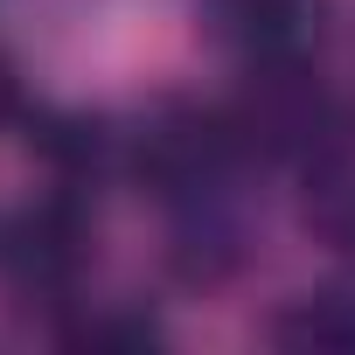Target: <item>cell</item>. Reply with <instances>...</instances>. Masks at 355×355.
Segmentation results:
<instances>
[{"label":"cell","instance_id":"cell-1","mask_svg":"<svg viewBox=\"0 0 355 355\" xmlns=\"http://www.w3.org/2000/svg\"><path fill=\"white\" fill-rule=\"evenodd\" d=\"M91 265V223L70 196L28 202L0 223V286L15 300H70Z\"/></svg>","mask_w":355,"mask_h":355},{"label":"cell","instance_id":"cell-2","mask_svg":"<svg viewBox=\"0 0 355 355\" xmlns=\"http://www.w3.org/2000/svg\"><path fill=\"white\" fill-rule=\"evenodd\" d=\"M230 125H237V146H244V153L313 160V153H320L327 105H320L313 77L300 70V56H258V77H251L244 105L230 112Z\"/></svg>","mask_w":355,"mask_h":355},{"label":"cell","instance_id":"cell-3","mask_svg":"<svg viewBox=\"0 0 355 355\" xmlns=\"http://www.w3.org/2000/svg\"><path fill=\"white\" fill-rule=\"evenodd\" d=\"M237 153H244V146H237L230 112L174 105V112H160V119L146 125V139H139V182L160 189V196H196V189L216 182Z\"/></svg>","mask_w":355,"mask_h":355},{"label":"cell","instance_id":"cell-4","mask_svg":"<svg viewBox=\"0 0 355 355\" xmlns=\"http://www.w3.org/2000/svg\"><path fill=\"white\" fill-rule=\"evenodd\" d=\"M223 21L251 42V56H300L320 28V0H223Z\"/></svg>","mask_w":355,"mask_h":355},{"label":"cell","instance_id":"cell-5","mask_svg":"<svg viewBox=\"0 0 355 355\" xmlns=\"http://www.w3.org/2000/svg\"><path fill=\"white\" fill-rule=\"evenodd\" d=\"M272 341L286 348H320V355H348L355 348V293H306L272 320Z\"/></svg>","mask_w":355,"mask_h":355},{"label":"cell","instance_id":"cell-6","mask_svg":"<svg viewBox=\"0 0 355 355\" xmlns=\"http://www.w3.org/2000/svg\"><path fill=\"white\" fill-rule=\"evenodd\" d=\"M306 230L320 244H334L341 258H355V167L341 153L313 160V189H306Z\"/></svg>","mask_w":355,"mask_h":355},{"label":"cell","instance_id":"cell-7","mask_svg":"<svg viewBox=\"0 0 355 355\" xmlns=\"http://www.w3.org/2000/svg\"><path fill=\"white\" fill-rule=\"evenodd\" d=\"M63 341L70 348H146L153 320H139V313H91V320L63 327Z\"/></svg>","mask_w":355,"mask_h":355},{"label":"cell","instance_id":"cell-8","mask_svg":"<svg viewBox=\"0 0 355 355\" xmlns=\"http://www.w3.org/2000/svg\"><path fill=\"white\" fill-rule=\"evenodd\" d=\"M15 105H21V84H15V70H8V56H0V125L15 119Z\"/></svg>","mask_w":355,"mask_h":355}]
</instances>
